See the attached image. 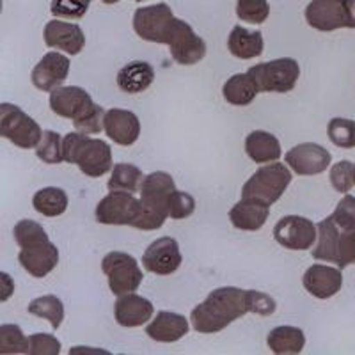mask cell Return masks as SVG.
<instances>
[{
  "instance_id": "45",
  "label": "cell",
  "mask_w": 355,
  "mask_h": 355,
  "mask_svg": "<svg viewBox=\"0 0 355 355\" xmlns=\"http://www.w3.org/2000/svg\"><path fill=\"white\" fill-rule=\"evenodd\" d=\"M105 112L107 110L103 107L96 105L91 112L87 114L85 117H82L80 121H75V128L77 132L85 133V135H94V133H100L101 130H105L103 126V121H105Z\"/></svg>"
},
{
  "instance_id": "9",
  "label": "cell",
  "mask_w": 355,
  "mask_h": 355,
  "mask_svg": "<svg viewBox=\"0 0 355 355\" xmlns=\"http://www.w3.org/2000/svg\"><path fill=\"white\" fill-rule=\"evenodd\" d=\"M166 44L169 46L171 57L182 66L198 64L206 55L205 40L199 37L194 28L180 18H174Z\"/></svg>"
},
{
  "instance_id": "35",
  "label": "cell",
  "mask_w": 355,
  "mask_h": 355,
  "mask_svg": "<svg viewBox=\"0 0 355 355\" xmlns=\"http://www.w3.org/2000/svg\"><path fill=\"white\" fill-rule=\"evenodd\" d=\"M0 354H28V338L18 325L0 327Z\"/></svg>"
},
{
  "instance_id": "24",
  "label": "cell",
  "mask_w": 355,
  "mask_h": 355,
  "mask_svg": "<svg viewBox=\"0 0 355 355\" xmlns=\"http://www.w3.org/2000/svg\"><path fill=\"white\" fill-rule=\"evenodd\" d=\"M245 153L256 164H272L281 158L283 151L275 135L265 130H254L245 139Z\"/></svg>"
},
{
  "instance_id": "13",
  "label": "cell",
  "mask_w": 355,
  "mask_h": 355,
  "mask_svg": "<svg viewBox=\"0 0 355 355\" xmlns=\"http://www.w3.org/2000/svg\"><path fill=\"white\" fill-rule=\"evenodd\" d=\"M75 164L85 176L100 178L112 171V150L105 141L85 135L77 155H75Z\"/></svg>"
},
{
  "instance_id": "17",
  "label": "cell",
  "mask_w": 355,
  "mask_h": 355,
  "mask_svg": "<svg viewBox=\"0 0 355 355\" xmlns=\"http://www.w3.org/2000/svg\"><path fill=\"white\" fill-rule=\"evenodd\" d=\"M18 261L24 266V270L28 272V275L43 279L59 265V249L50 240H43L33 245L21 247Z\"/></svg>"
},
{
  "instance_id": "34",
  "label": "cell",
  "mask_w": 355,
  "mask_h": 355,
  "mask_svg": "<svg viewBox=\"0 0 355 355\" xmlns=\"http://www.w3.org/2000/svg\"><path fill=\"white\" fill-rule=\"evenodd\" d=\"M327 133L332 144L341 148V150L355 148V121H352V119L334 117L329 121Z\"/></svg>"
},
{
  "instance_id": "25",
  "label": "cell",
  "mask_w": 355,
  "mask_h": 355,
  "mask_svg": "<svg viewBox=\"0 0 355 355\" xmlns=\"http://www.w3.org/2000/svg\"><path fill=\"white\" fill-rule=\"evenodd\" d=\"M155 80V69L150 62L133 61L117 73V87L126 94L144 93Z\"/></svg>"
},
{
  "instance_id": "5",
  "label": "cell",
  "mask_w": 355,
  "mask_h": 355,
  "mask_svg": "<svg viewBox=\"0 0 355 355\" xmlns=\"http://www.w3.org/2000/svg\"><path fill=\"white\" fill-rule=\"evenodd\" d=\"M0 135L18 146L20 150H34L43 137V130L18 105L2 103L0 105Z\"/></svg>"
},
{
  "instance_id": "49",
  "label": "cell",
  "mask_w": 355,
  "mask_h": 355,
  "mask_svg": "<svg viewBox=\"0 0 355 355\" xmlns=\"http://www.w3.org/2000/svg\"><path fill=\"white\" fill-rule=\"evenodd\" d=\"M354 183H355V167H354Z\"/></svg>"
},
{
  "instance_id": "7",
  "label": "cell",
  "mask_w": 355,
  "mask_h": 355,
  "mask_svg": "<svg viewBox=\"0 0 355 355\" xmlns=\"http://www.w3.org/2000/svg\"><path fill=\"white\" fill-rule=\"evenodd\" d=\"M142 211V201L135 194L110 190L96 206V220L105 226H132Z\"/></svg>"
},
{
  "instance_id": "50",
  "label": "cell",
  "mask_w": 355,
  "mask_h": 355,
  "mask_svg": "<svg viewBox=\"0 0 355 355\" xmlns=\"http://www.w3.org/2000/svg\"><path fill=\"white\" fill-rule=\"evenodd\" d=\"M135 2H146V0H135Z\"/></svg>"
},
{
  "instance_id": "33",
  "label": "cell",
  "mask_w": 355,
  "mask_h": 355,
  "mask_svg": "<svg viewBox=\"0 0 355 355\" xmlns=\"http://www.w3.org/2000/svg\"><path fill=\"white\" fill-rule=\"evenodd\" d=\"M36 157L49 166H57V164L64 162L61 135L53 130H44L40 144L36 146Z\"/></svg>"
},
{
  "instance_id": "37",
  "label": "cell",
  "mask_w": 355,
  "mask_h": 355,
  "mask_svg": "<svg viewBox=\"0 0 355 355\" xmlns=\"http://www.w3.org/2000/svg\"><path fill=\"white\" fill-rule=\"evenodd\" d=\"M12 234H15V240L20 245V249L21 247L33 245V243L43 242V240H50L43 226L34 220H28V218L18 222L15 230H12Z\"/></svg>"
},
{
  "instance_id": "28",
  "label": "cell",
  "mask_w": 355,
  "mask_h": 355,
  "mask_svg": "<svg viewBox=\"0 0 355 355\" xmlns=\"http://www.w3.org/2000/svg\"><path fill=\"white\" fill-rule=\"evenodd\" d=\"M258 94V85L250 78L249 73H236L231 78H227V82L222 87V96H224V100L234 107L250 105Z\"/></svg>"
},
{
  "instance_id": "30",
  "label": "cell",
  "mask_w": 355,
  "mask_h": 355,
  "mask_svg": "<svg viewBox=\"0 0 355 355\" xmlns=\"http://www.w3.org/2000/svg\"><path fill=\"white\" fill-rule=\"evenodd\" d=\"M33 206L44 217H59L68 210V194L57 187H44L34 194Z\"/></svg>"
},
{
  "instance_id": "12",
  "label": "cell",
  "mask_w": 355,
  "mask_h": 355,
  "mask_svg": "<svg viewBox=\"0 0 355 355\" xmlns=\"http://www.w3.org/2000/svg\"><path fill=\"white\" fill-rule=\"evenodd\" d=\"M286 164L299 176H316L331 167L332 155L323 146L315 142H302L293 146L286 153Z\"/></svg>"
},
{
  "instance_id": "36",
  "label": "cell",
  "mask_w": 355,
  "mask_h": 355,
  "mask_svg": "<svg viewBox=\"0 0 355 355\" xmlns=\"http://www.w3.org/2000/svg\"><path fill=\"white\" fill-rule=\"evenodd\" d=\"M236 17L242 21L252 25L265 24L270 17V6L268 0H239L236 6Z\"/></svg>"
},
{
  "instance_id": "2",
  "label": "cell",
  "mask_w": 355,
  "mask_h": 355,
  "mask_svg": "<svg viewBox=\"0 0 355 355\" xmlns=\"http://www.w3.org/2000/svg\"><path fill=\"white\" fill-rule=\"evenodd\" d=\"M291 171L284 164L272 162L266 166L259 167L252 176L242 187V198L256 199L272 206L283 198L286 189L291 183Z\"/></svg>"
},
{
  "instance_id": "19",
  "label": "cell",
  "mask_w": 355,
  "mask_h": 355,
  "mask_svg": "<svg viewBox=\"0 0 355 355\" xmlns=\"http://www.w3.org/2000/svg\"><path fill=\"white\" fill-rule=\"evenodd\" d=\"M43 37L46 46L62 50L69 55H78L85 46V36L80 25L61 21L59 18L44 25Z\"/></svg>"
},
{
  "instance_id": "22",
  "label": "cell",
  "mask_w": 355,
  "mask_h": 355,
  "mask_svg": "<svg viewBox=\"0 0 355 355\" xmlns=\"http://www.w3.org/2000/svg\"><path fill=\"white\" fill-rule=\"evenodd\" d=\"M189 320L183 315L171 313V311H160L148 323L146 334L157 343H176V341H180V339L189 334Z\"/></svg>"
},
{
  "instance_id": "31",
  "label": "cell",
  "mask_w": 355,
  "mask_h": 355,
  "mask_svg": "<svg viewBox=\"0 0 355 355\" xmlns=\"http://www.w3.org/2000/svg\"><path fill=\"white\" fill-rule=\"evenodd\" d=\"M142 180H144V174L137 166L116 164L112 167V174H110L107 187H109V190H123V192L135 194V192H141Z\"/></svg>"
},
{
  "instance_id": "40",
  "label": "cell",
  "mask_w": 355,
  "mask_h": 355,
  "mask_svg": "<svg viewBox=\"0 0 355 355\" xmlns=\"http://www.w3.org/2000/svg\"><path fill=\"white\" fill-rule=\"evenodd\" d=\"M196 211V199L189 192L174 190L169 198V217L173 220H182L189 218Z\"/></svg>"
},
{
  "instance_id": "1",
  "label": "cell",
  "mask_w": 355,
  "mask_h": 355,
  "mask_svg": "<svg viewBox=\"0 0 355 355\" xmlns=\"http://www.w3.org/2000/svg\"><path fill=\"white\" fill-rule=\"evenodd\" d=\"M249 313L247 290L236 286H224L211 291L190 313V322L199 334H217L224 331L234 320Z\"/></svg>"
},
{
  "instance_id": "18",
  "label": "cell",
  "mask_w": 355,
  "mask_h": 355,
  "mask_svg": "<svg viewBox=\"0 0 355 355\" xmlns=\"http://www.w3.org/2000/svg\"><path fill=\"white\" fill-rule=\"evenodd\" d=\"M306 291L320 300H327L338 295L343 288V274L341 268L327 265H313L306 270L302 277Z\"/></svg>"
},
{
  "instance_id": "10",
  "label": "cell",
  "mask_w": 355,
  "mask_h": 355,
  "mask_svg": "<svg viewBox=\"0 0 355 355\" xmlns=\"http://www.w3.org/2000/svg\"><path fill=\"white\" fill-rule=\"evenodd\" d=\"M274 239L288 250H309L318 240V226L307 217L286 215L275 224Z\"/></svg>"
},
{
  "instance_id": "6",
  "label": "cell",
  "mask_w": 355,
  "mask_h": 355,
  "mask_svg": "<svg viewBox=\"0 0 355 355\" xmlns=\"http://www.w3.org/2000/svg\"><path fill=\"white\" fill-rule=\"evenodd\" d=\"M101 270L109 279V288L116 297L135 293L144 277L137 259L121 250L109 252L101 261Z\"/></svg>"
},
{
  "instance_id": "38",
  "label": "cell",
  "mask_w": 355,
  "mask_h": 355,
  "mask_svg": "<svg viewBox=\"0 0 355 355\" xmlns=\"http://www.w3.org/2000/svg\"><path fill=\"white\" fill-rule=\"evenodd\" d=\"M354 167L355 164H352L350 160H339L338 164L331 167V173H329V178H331V185L334 187L336 192L339 194H347L350 192L354 183Z\"/></svg>"
},
{
  "instance_id": "43",
  "label": "cell",
  "mask_w": 355,
  "mask_h": 355,
  "mask_svg": "<svg viewBox=\"0 0 355 355\" xmlns=\"http://www.w3.org/2000/svg\"><path fill=\"white\" fill-rule=\"evenodd\" d=\"M336 265H338L341 270L347 268V266L355 265V230L343 231V233L339 234Z\"/></svg>"
},
{
  "instance_id": "27",
  "label": "cell",
  "mask_w": 355,
  "mask_h": 355,
  "mask_svg": "<svg viewBox=\"0 0 355 355\" xmlns=\"http://www.w3.org/2000/svg\"><path fill=\"white\" fill-rule=\"evenodd\" d=\"M266 345L277 355L300 354L306 347V336L302 329L293 327V325H281L268 332Z\"/></svg>"
},
{
  "instance_id": "21",
  "label": "cell",
  "mask_w": 355,
  "mask_h": 355,
  "mask_svg": "<svg viewBox=\"0 0 355 355\" xmlns=\"http://www.w3.org/2000/svg\"><path fill=\"white\" fill-rule=\"evenodd\" d=\"M103 126H105L107 137L119 146L135 144L141 135V121L132 110H107Z\"/></svg>"
},
{
  "instance_id": "41",
  "label": "cell",
  "mask_w": 355,
  "mask_h": 355,
  "mask_svg": "<svg viewBox=\"0 0 355 355\" xmlns=\"http://www.w3.org/2000/svg\"><path fill=\"white\" fill-rule=\"evenodd\" d=\"M61 354V341L52 334L28 336V355H59Z\"/></svg>"
},
{
  "instance_id": "3",
  "label": "cell",
  "mask_w": 355,
  "mask_h": 355,
  "mask_svg": "<svg viewBox=\"0 0 355 355\" xmlns=\"http://www.w3.org/2000/svg\"><path fill=\"white\" fill-rule=\"evenodd\" d=\"M247 73L256 82L259 93L284 94L293 91L299 82L300 66L291 57H281V59L252 66L247 69Z\"/></svg>"
},
{
  "instance_id": "8",
  "label": "cell",
  "mask_w": 355,
  "mask_h": 355,
  "mask_svg": "<svg viewBox=\"0 0 355 355\" xmlns=\"http://www.w3.org/2000/svg\"><path fill=\"white\" fill-rule=\"evenodd\" d=\"M174 18L176 17L173 15V9L166 2L139 8L133 15V31L141 40L166 44Z\"/></svg>"
},
{
  "instance_id": "16",
  "label": "cell",
  "mask_w": 355,
  "mask_h": 355,
  "mask_svg": "<svg viewBox=\"0 0 355 355\" xmlns=\"http://www.w3.org/2000/svg\"><path fill=\"white\" fill-rule=\"evenodd\" d=\"M69 75V59L59 52L44 53L43 59L34 66L31 73L33 85L43 93H52L61 87Z\"/></svg>"
},
{
  "instance_id": "32",
  "label": "cell",
  "mask_w": 355,
  "mask_h": 355,
  "mask_svg": "<svg viewBox=\"0 0 355 355\" xmlns=\"http://www.w3.org/2000/svg\"><path fill=\"white\" fill-rule=\"evenodd\" d=\"M27 311L31 315L37 316V318L49 320L53 331L61 327L62 320H64V304L55 295H43L37 297L33 302L28 304Z\"/></svg>"
},
{
  "instance_id": "4",
  "label": "cell",
  "mask_w": 355,
  "mask_h": 355,
  "mask_svg": "<svg viewBox=\"0 0 355 355\" xmlns=\"http://www.w3.org/2000/svg\"><path fill=\"white\" fill-rule=\"evenodd\" d=\"M304 15L309 27L320 33L355 28V0H311Z\"/></svg>"
},
{
  "instance_id": "46",
  "label": "cell",
  "mask_w": 355,
  "mask_h": 355,
  "mask_svg": "<svg viewBox=\"0 0 355 355\" xmlns=\"http://www.w3.org/2000/svg\"><path fill=\"white\" fill-rule=\"evenodd\" d=\"M84 139H85V133L82 132L66 133L64 139H62V155H64V162H68V164H75V155H77L78 148H80Z\"/></svg>"
},
{
  "instance_id": "20",
  "label": "cell",
  "mask_w": 355,
  "mask_h": 355,
  "mask_svg": "<svg viewBox=\"0 0 355 355\" xmlns=\"http://www.w3.org/2000/svg\"><path fill=\"white\" fill-rule=\"evenodd\" d=\"M153 304L137 293L121 295L114 304V316L121 327H141L153 318Z\"/></svg>"
},
{
  "instance_id": "48",
  "label": "cell",
  "mask_w": 355,
  "mask_h": 355,
  "mask_svg": "<svg viewBox=\"0 0 355 355\" xmlns=\"http://www.w3.org/2000/svg\"><path fill=\"white\" fill-rule=\"evenodd\" d=\"M91 2V0H89ZM103 4H117V2H121V0H101Z\"/></svg>"
},
{
  "instance_id": "29",
  "label": "cell",
  "mask_w": 355,
  "mask_h": 355,
  "mask_svg": "<svg viewBox=\"0 0 355 355\" xmlns=\"http://www.w3.org/2000/svg\"><path fill=\"white\" fill-rule=\"evenodd\" d=\"M339 227L334 218H323L318 224V240L313 249V258L320 261L336 263L338 256V243H339Z\"/></svg>"
},
{
  "instance_id": "15",
  "label": "cell",
  "mask_w": 355,
  "mask_h": 355,
  "mask_svg": "<svg viewBox=\"0 0 355 355\" xmlns=\"http://www.w3.org/2000/svg\"><path fill=\"white\" fill-rule=\"evenodd\" d=\"M176 190L173 176L164 171H157L144 176L141 185V201L146 208L169 218V198Z\"/></svg>"
},
{
  "instance_id": "23",
  "label": "cell",
  "mask_w": 355,
  "mask_h": 355,
  "mask_svg": "<svg viewBox=\"0 0 355 355\" xmlns=\"http://www.w3.org/2000/svg\"><path fill=\"white\" fill-rule=\"evenodd\" d=\"M270 206L259 202L256 199L242 198L231 208L230 220L240 231H259L268 220Z\"/></svg>"
},
{
  "instance_id": "44",
  "label": "cell",
  "mask_w": 355,
  "mask_h": 355,
  "mask_svg": "<svg viewBox=\"0 0 355 355\" xmlns=\"http://www.w3.org/2000/svg\"><path fill=\"white\" fill-rule=\"evenodd\" d=\"M247 304H249V313L259 316H270L277 309V304L270 295L258 290H247Z\"/></svg>"
},
{
  "instance_id": "26",
  "label": "cell",
  "mask_w": 355,
  "mask_h": 355,
  "mask_svg": "<svg viewBox=\"0 0 355 355\" xmlns=\"http://www.w3.org/2000/svg\"><path fill=\"white\" fill-rule=\"evenodd\" d=\"M263 46H265L263 34L259 31H249L242 25H234L227 37V49H230L231 55L242 59V61H249V59L261 55Z\"/></svg>"
},
{
  "instance_id": "42",
  "label": "cell",
  "mask_w": 355,
  "mask_h": 355,
  "mask_svg": "<svg viewBox=\"0 0 355 355\" xmlns=\"http://www.w3.org/2000/svg\"><path fill=\"white\" fill-rule=\"evenodd\" d=\"M339 230L348 231L355 230V198L350 194H345L343 199L338 202L334 214L331 215Z\"/></svg>"
},
{
  "instance_id": "39",
  "label": "cell",
  "mask_w": 355,
  "mask_h": 355,
  "mask_svg": "<svg viewBox=\"0 0 355 355\" xmlns=\"http://www.w3.org/2000/svg\"><path fill=\"white\" fill-rule=\"evenodd\" d=\"M89 9V0H52L50 11L55 18L80 20Z\"/></svg>"
},
{
  "instance_id": "11",
  "label": "cell",
  "mask_w": 355,
  "mask_h": 355,
  "mask_svg": "<svg viewBox=\"0 0 355 355\" xmlns=\"http://www.w3.org/2000/svg\"><path fill=\"white\" fill-rule=\"evenodd\" d=\"M96 107L91 94L78 85H61L50 93V109L53 114L64 119H71L73 123L80 121Z\"/></svg>"
},
{
  "instance_id": "47",
  "label": "cell",
  "mask_w": 355,
  "mask_h": 355,
  "mask_svg": "<svg viewBox=\"0 0 355 355\" xmlns=\"http://www.w3.org/2000/svg\"><path fill=\"white\" fill-rule=\"evenodd\" d=\"M0 277H2V284H4V293H2V297H0V299H2V302H6V300L11 297L12 291H15V283H12L11 277H9L6 272H2V274H0Z\"/></svg>"
},
{
  "instance_id": "14",
  "label": "cell",
  "mask_w": 355,
  "mask_h": 355,
  "mask_svg": "<svg viewBox=\"0 0 355 355\" xmlns=\"http://www.w3.org/2000/svg\"><path fill=\"white\" fill-rule=\"evenodd\" d=\"M183 256L180 245L171 236H164L151 243L142 254V266L151 274L171 275L182 266Z\"/></svg>"
}]
</instances>
